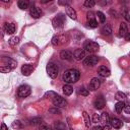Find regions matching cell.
<instances>
[{"label":"cell","instance_id":"6da1fadb","mask_svg":"<svg viewBox=\"0 0 130 130\" xmlns=\"http://www.w3.org/2000/svg\"><path fill=\"white\" fill-rule=\"evenodd\" d=\"M80 77V72L77 69H68L63 73L62 79L65 83L70 84V83H74L76 82Z\"/></svg>","mask_w":130,"mask_h":130},{"label":"cell","instance_id":"7a4b0ae2","mask_svg":"<svg viewBox=\"0 0 130 130\" xmlns=\"http://www.w3.org/2000/svg\"><path fill=\"white\" fill-rule=\"evenodd\" d=\"M83 49H84V51H86L88 53H95L99 51L100 46L98 45V43L90 41V40H87L83 44Z\"/></svg>","mask_w":130,"mask_h":130},{"label":"cell","instance_id":"3957f363","mask_svg":"<svg viewBox=\"0 0 130 130\" xmlns=\"http://www.w3.org/2000/svg\"><path fill=\"white\" fill-rule=\"evenodd\" d=\"M51 101H52L53 105L57 108H64V107L67 106V101L64 98H62L61 95L57 94V93L51 99Z\"/></svg>","mask_w":130,"mask_h":130},{"label":"cell","instance_id":"277c9868","mask_svg":"<svg viewBox=\"0 0 130 130\" xmlns=\"http://www.w3.org/2000/svg\"><path fill=\"white\" fill-rule=\"evenodd\" d=\"M47 73L51 78H56L59 73V67L55 63H49L47 65Z\"/></svg>","mask_w":130,"mask_h":130},{"label":"cell","instance_id":"5b68a950","mask_svg":"<svg viewBox=\"0 0 130 130\" xmlns=\"http://www.w3.org/2000/svg\"><path fill=\"white\" fill-rule=\"evenodd\" d=\"M110 117H109V114L107 112H104L101 114V119H100V122H101V125L102 127L105 129V130H109L111 128V125H110Z\"/></svg>","mask_w":130,"mask_h":130},{"label":"cell","instance_id":"8992f818","mask_svg":"<svg viewBox=\"0 0 130 130\" xmlns=\"http://www.w3.org/2000/svg\"><path fill=\"white\" fill-rule=\"evenodd\" d=\"M31 90H30V86L26 85V84H23V85H20L17 89V95L19 98H26L30 94Z\"/></svg>","mask_w":130,"mask_h":130},{"label":"cell","instance_id":"52a82bcc","mask_svg":"<svg viewBox=\"0 0 130 130\" xmlns=\"http://www.w3.org/2000/svg\"><path fill=\"white\" fill-rule=\"evenodd\" d=\"M52 22H53L55 27H62L64 25V23H65V16H64V14L59 13L57 16H55L53 18Z\"/></svg>","mask_w":130,"mask_h":130},{"label":"cell","instance_id":"ba28073f","mask_svg":"<svg viewBox=\"0 0 130 130\" xmlns=\"http://www.w3.org/2000/svg\"><path fill=\"white\" fill-rule=\"evenodd\" d=\"M67 40H68L67 36H65V35H58V36H55L52 39V44L55 45V46H61V45L65 44L67 42Z\"/></svg>","mask_w":130,"mask_h":130},{"label":"cell","instance_id":"9c48e42d","mask_svg":"<svg viewBox=\"0 0 130 130\" xmlns=\"http://www.w3.org/2000/svg\"><path fill=\"white\" fill-rule=\"evenodd\" d=\"M99 57L95 56V55H89L87 57H85V59L83 60V65L85 66H93V65H96L98 62H99Z\"/></svg>","mask_w":130,"mask_h":130},{"label":"cell","instance_id":"30bf717a","mask_svg":"<svg viewBox=\"0 0 130 130\" xmlns=\"http://www.w3.org/2000/svg\"><path fill=\"white\" fill-rule=\"evenodd\" d=\"M73 57L76 61H81V60H84L85 59V51L84 49H76L74 52H73Z\"/></svg>","mask_w":130,"mask_h":130},{"label":"cell","instance_id":"8fae6325","mask_svg":"<svg viewBox=\"0 0 130 130\" xmlns=\"http://www.w3.org/2000/svg\"><path fill=\"white\" fill-rule=\"evenodd\" d=\"M93 106L98 110H101L106 106V100L103 98V95H99V96L95 98V100L93 102Z\"/></svg>","mask_w":130,"mask_h":130},{"label":"cell","instance_id":"7c38bea8","mask_svg":"<svg viewBox=\"0 0 130 130\" xmlns=\"http://www.w3.org/2000/svg\"><path fill=\"white\" fill-rule=\"evenodd\" d=\"M1 61H2L3 65L8 66V67L11 68L12 70L16 67V61H14L13 59H11V58H9V57H3V58L1 59Z\"/></svg>","mask_w":130,"mask_h":130},{"label":"cell","instance_id":"4fadbf2b","mask_svg":"<svg viewBox=\"0 0 130 130\" xmlns=\"http://www.w3.org/2000/svg\"><path fill=\"white\" fill-rule=\"evenodd\" d=\"M3 28H4V31H5L6 34H8V35H12V34L15 32V30H16V25H15L14 23H12V22H10V23L5 22Z\"/></svg>","mask_w":130,"mask_h":130},{"label":"cell","instance_id":"5bb4252c","mask_svg":"<svg viewBox=\"0 0 130 130\" xmlns=\"http://www.w3.org/2000/svg\"><path fill=\"white\" fill-rule=\"evenodd\" d=\"M98 73H99V75L102 76V77H109V76L111 75L110 69H109L108 67L104 66V65H102V66H100V67L98 68Z\"/></svg>","mask_w":130,"mask_h":130},{"label":"cell","instance_id":"9a60e30c","mask_svg":"<svg viewBox=\"0 0 130 130\" xmlns=\"http://www.w3.org/2000/svg\"><path fill=\"white\" fill-rule=\"evenodd\" d=\"M29 14L34 18H39L41 16V14H42V10H41V8H39V7L35 6V5H31L30 10H29Z\"/></svg>","mask_w":130,"mask_h":130},{"label":"cell","instance_id":"2e32d148","mask_svg":"<svg viewBox=\"0 0 130 130\" xmlns=\"http://www.w3.org/2000/svg\"><path fill=\"white\" fill-rule=\"evenodd\" d=\"M34 69H35V67L32 65H30V64H24V65L21 66V73L23 75H25V76H28L34 71Z\"/></svg>","mask_w":130,"mask_h":130},{"label":"cell","instance_id":"e0dca14e","mask_svg":"<svg viewBox=\"0 0 130 130\" xmlns=\"http://www.w3.org/2000/svg\"><path fill=\"white\" fill-rule=\"evenodd\" d=\"M110 125L112 128H115V129H120L122 126H123V122L118 119V118H111L110 119Z\"/></svg>","mask_w":130,"mask_h":130},{"label":"cell","instance_id":"ac0fdd59","mask_svg":"<svg viewBox=\"0 0 130 130\" xmlns=\"http://www.w3.org/2000/svg\"><path fill=\"white\" fill-rule=\"evenodd\" d=\"M100 86H101V80L98 77L91 78V80L89 82V89L90 90H96Z\"/></svg>","mask_w":130,"mask_h":130},{"label":"cell","instance_id":"d6986e66","mask_svg":"<svg viewBox=\"0 0 130 130\" xmlns=\"http://www.w3.org/2000/svg\"><path fill=\"white\" fill-rule=\"evenodd\" d=\"M127 35H128V26H127V24L125 22H122L120 24V27H119V34H118V36L120 38H124Z\"/></svg>","mask_w":130,"mask_h":130},{"label":"cell","instance_id":"ffe728a7","mask_svg":"<svg viewBox=\"0 0 130 130\" xmlns=\"http://www.w3.org/2000/svg\"><path fill=\"white\" fill-rule=\"evenodd\" d=\"M60 57L62 60H67V61H70L72 60L74 57H73V54L70 52V51H67V50H63L60 52Z\"/></svg>","mask_w":130,"mask_h":130},{"label":"cell","instance_id":"44dd1931","mask_svg":"<svg viewBox=\"0 0 130 130\" xmlns=\"http://www.w3.org/2000/svg\"><path fill=\"white\" fill-rule=\"evenodd\" d=\"M65 8H66V14L70 17V18H72V19H76L77 18V14H76V11H75V9L72 7V6H70V5H68V6H65Z\"/></svg>","mask_w":130,"mask_h":130},{"label":"cell","instance_id":"7402d4cb","mask_svg":"<svg viewBox=\"0 0 130 130\" xmlns=\"http://www.w3.org/2000/svg\"><path fill=\"white\" fill-rule=\"evenodd\" d=\"M82 116H83V120H84V124H85V126L87 127V128H89L90 126H91V123H92V120L90 119V117H89V115L84 111L83 113H82Z\"/></svg>","mask_w":130,"mask_h":130},{"label":"cell","instance_id":"603a6c76","mask_svg":"<svg viewBox=\"0 0 130 130\" xmlns=\"http://www.w3.org/2000/svg\"><path fill=\"white\" fill-rule=\"evenodd\" d=\"M102 34L105 36H110L112 34V27L110 24H105L102 27Z\"/></svg>","mask_w":130,"mask_h":130},{"label":"cell","instance_id":"cb8c5ba5","mask_svg":"<svg viewBox=\"0 0 130 130\" xmlns=\"http://www.w3.org/2000/svg\"><path fill=\"white\" fill-rule=\"evenodd\" d=\"M62 89H63V93L65 95H70L73 92V88H72V86L70 84H65Z\"/></svg>","mask_w":130,"mask_h":130},{"label":"cell","instance_id":"d4e9b609","mask_svg":"<svg viewBox=\"0 0 130 130\" xmlns=\"http://www.w3.org/2000/svg\"><path fill=\"white\" fill-rule=\"evenodd\" d=\"M54 128L56 130H66V125L61 121H56L54 123Z\"/></svg>","mask_w":130,"mask_h":130},{"label":"cell","instance_id":"484cf974","mask_svg":"<svg viewBox=\"0 0 130 130\" xmlns=\"http://www.w3.org/2000/svg\"><path fill=\"white\" fill-rule=\"evenodd\" d=\"M124 108H125V103H124V102H118V103L115 105V110H116V112H117L118 114L122 113V111L124 110Z\"/></svg>","mask_w":130,"mask_h":130},{"label":"cell","instance_id":"4316f807","mask_svg":"<svg viewBox=\"0 0 130 130\" xmlns=\"http://www.w3.org/2000/svg\"><path fill=\"white\" fill-rule=\"evenodd\" d=\"M17 5H18V7H19L20 9L24 10V9L28 8L29 2H28L27 0H19V1H18V3H17Z\"/></svg>","mask_w":130,"mask_h":130},{"label":"cell","instance_id":"83f0119b","mask_svg":"<svg viewBox=\"0 0 130 130\" xmlns=\"http://www.w3.org/2000/svg\"><path fill=\"white\" fill-rule=\"evenodd\" d=\"M126 94L124 93V92H122V91H118V92H116V94H115V99L117 100V101H119V102H124L125 100H126Z\"/></svg>","mask_w":130,"mask_h":130},{"label":"cell","instance_id":"f1b7e54d","mask_svg":"<svg viewBox=\"0 0 130 130\" xmlns=\"http://www.w3.org/2000/svg\"><path fill=\"white\" fill-rule=\"evenodd\" d=\"M8 43H9V45H11V46H15V45H17V44L19 43V38H18V37H11V38L8 40Z\"/></svg>","mask_w":130,"mask_h":130},{"label":"cell","instance_id":"f546056e","mask_svg":"<svg viewBox=\"0 0 130 130\" xmlns=\"http://www.w3.org/2000/svg\"><path fill=\"white\" fill-rule=\"evenodd\" d=\"M41 123H42V119H41L40 117H36V118H32V119L29 120V124H30V125H34V126L39 125V124H41Z\"/></svg>","mask_w":130,"mask_h":130},{"label":"cell","instance_id":"4dcf8cb0","mask_svg":"<svg viewBox=\"0 0 130 130\" xmlns=\"http://www.w3.org/2000/svg\"><path fill=\"white\" fill-rule=\"evenodd\" d=\"M78 94L83 95V96H87V95L89 94V91H88L87 89H85L84 87H80V88L78 89Z\"/></svg>","mask_w":130,"mask_h":130},{"label":"cell","instance_id":"1f68e13d","mask_svg":"<svg viewBox=\"0 0 130 130\" xmlns=\"http://www.w3.org/2000/svg\"><path fill=\"white\" fill-rule=\"evenodd\" d=\"M95 5V1L93 0H85L84 1V6L85 7H88V8H91Z\"/></svg>","mask_w":130,"mask_h":130},{"label":"cell","instance_id":"d6a6232c","mask_svg":"<svg viewBox=\"0 0 130 130\" xmlns=\"http://www.w3.org/2000/svg\"><path fill=\"white\" fill-rule=\"evenodd\" d=\"M96 15H98L100 21H101L102 23H105V21H106V16H105V14H104L103 12H101V11H98V12H96Z\"/></svg>","mask_w":130,"mask_h":130},{"label":"cell","instance_id":"836d02e7","mask_svg":"<svg viewBox=\"0 0 130 130\" xmlns=\"http://www.w3.org/2000/svg\"><path fill=\"white\" fill-rule=\"evenodd\" d=\"M87 26H89V27H96L98 26V22H96V20L95 19H89V20H87Z\"/></svg>","mask_w":130,"mask_h":130},{"label":"cell","instance_id":"e575fe53","mask_svg":"<svg viewBox=\"0 0 130 130\" xmlns=\"http://www.w3.org/2000/svg\"><path fill=\"white\" fill-rule=\"evenodd\" d=\"M12 69L11 68H9L8 66H5V65H2L1 67H0V71L2 72V73H8L9 71H11Z\"/></svg>","mask_w":130,"mask_h":130},{"label":"cell","instance_id":"d590c367","mask_svg":"<svg viewBox=\"0 0 130 130\" xmlns=\"http://www.w3.org/2000/svg\"><path fill=\"white\" fill-rule=\"evenodd\" d=\"M123 15H124V17H125V19H126L127 21H130V9H126V10H124Z\"/></svg>","mask_w":130,"mask_h":130},{"label":"cell","instance_id":"8d00e7d4","mask_svg":"<svg viewBox=\"0 0 130 130\" xmlns=\"http://www.w3.org/2000/svg\"><path fill=\"white\" fill-rule=\"evenodd\" d=\"M12 127H13L14 129H19V128L21 127V122H20V121H18V120L14 121V122L12 123Z\"/></svg>","mask_w":130,"mask_h":130},{"label":"cell","instance_id":"74e56055","mask_svg":"<svg viewBox=\"0 0 130 130\" xmlns=\"http://www.w3.org/2000/svg\"><path fill=\"white\" fill-rule=\"evenodd\" d=\"M49 112H50V113H53V114H61V111H60V110H59L57 107L49 109Z\"/></svg>","mask_w":130,"mask_h":130},{"label":"cell","instance_id":"f35d334b","mask_svg":"<svg viewBox=\"0 0 130 130\" xmlns=\"http://www.w3.org/2000/svg\"><path fill=\"white\" fill-rule=\"evenodd\" d=\"M100 119H101V116H99L98 114H93V116H92V122L93 123L98 124V122H100Z\"/></svg>","mask_w":130,"mask_h":130},{"label":"cell","instance_id":"ab89813d","mask_svg":"<svg viewBox=\"0 0 130 130\" xmlns=\"http://www.w3.org/2000/svg\"><path fill=\"white\" fill-rule=\"evenodd\" d=\"M39 130H52V129H51V127L48 126V125H41V127H40Z\"/></svg>","mask_w":130,"mask_h":130},{"label":"cell","instance_id":"60d3db41","mask_svg":"<svg viewBox=\"0 0 130 130\" xmlns=\"http://www.w3.org/2000/svg\"><path fill=\"white\" fill-rule=\"evenodd\" d=\"M126 114H130V105H125V108L123 110Z\"/></svg>","mask_w":130,"mask_h":130},{"label":"cell","instance_id":"b9f144b4","mask_svg":"<svg viewBox=\"0 0 130 130\" xmlns=\"http://www.w3.org/2000/svg\"><path fill=\"white\" fill-rule=\"evenodd\" d=\"M110 13H111L113 16H115V17H119V14L116 12V10H113V9H111V10H110Z\"/></svg>","mask_w":130,"mask_h":130},{"label":"cell","instance_id":"7bdbcfd3","mask_svg":"<svg viewBox=\"0 0 130 130\" xmlns=\"http://www.w3.org/2000/svg\"><path fill=\"white\" fill-rule=\"evenodd\" d=\"M87 19H88V20H89V19H94L93 14H92L91 12H88V13H87Z\"/></svg>","mask_w":130,"mask_h":130},{"label":"cell","instance_id":"ee69618b","mask_svg":"<svg viewBox=\"0 0 130 130\" xmlns=\"http://www.w3.org/2000/svg\"><path fill=\"white\" fill-rule=\"evenodd\" d=\"M91 130H104V128L102 126H94V127H92Z\"/></svg>","mask_w":130,"mask_h":130},{"label":"cell","instance_id":"f6af8a7d","mask_svg":"<svg viewBox=\"0 0 130 130\" xmlns=\"http://www.w3.org/2000/svg\"><path fill=\"white\" fill-rule=\"evenodd\" d=\"M1 130H8L7 126H6L4 123H2V124H1Z\"/></svg>","mask_w":130,"mask_h":130},{"label":"cell","instance_id":"bcb514c9","mask_svg":"<svg viewBox=\"0 0 130 130\" xmlns=\"http://www.w3.org/2000/svg\"><path fill=\"white\" fill-rule=\"evenodd\" d=\"M109 3H110V1H102V2H100V4H102V5H107Z\"/></svg>","mask_w":130,"mask_h":130},{"label":"cell","instance_id":"7dc6e473","mask_svg":"<svg viewBox=\"0 0 130 130\" xmlns=\"http://www.w3.org/2000/svg\"><path fill=\"white\" fill-rule=\"evenodd\" d=\"M125 39H126V41H130V32H128V35L125 37Z\"/></svg>","mask_w":130,"mask_h":130},{"label":"cell","instance_id":"c3c4849f","mask_svg":"<svg viewBox=\"0 0 130 130\" xmlns=\"http://www.w3.org/2000/svg\"><path fill=\"white\" fill-rule=\"evenodd\" d=\"M129 56H130V53H129Z\"/></svg>","mask_w":130,"mask_h":130},{"label":"cell","instance_id":"681fc988","mask_svg":"<svg viewBox=\"0 0 130 130\" xmlns=\"http://www.w3.org/2000/svg\"><path fill=\"white\" fill-rule=\"evenodd\" d=\"M70 130H72V129H71V128H70Z\"/></svg>","mask_w":130,"mask_h":130}]
</instances>
